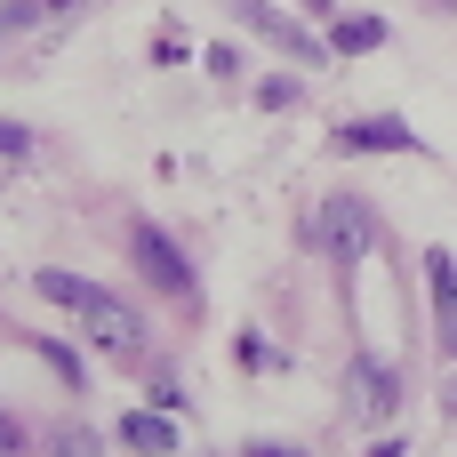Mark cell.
<instances>
[{"label": "cell", "instance_id": "18", "mask_svg": "<svg viewBox=\"0 0 457 457\" xmlns=\"http://www.w3.org/2000/svg\"><path fill=\"white\" fill-rule=\"evenodd\" d=\"M241 457H313V450H297V442H249Z\"/></svg>", "mask_w": 457, "mask_h": 457}, {"label": "cell", "instance_id": "15", "mask_svg": "<svg viewBox=\"0 0 457 457\" xmlns=\"http://www.w3.org/2000/svg\"><path fill=\"white\" fill-rule=\"evenodd\" d=\"M233 345H241V370H273V345H265V337H257V329H241V337H233Z\"/></svg>", "mask_w": 457, "mask_h": 457}, {"label": "cell", "instance_id": "12", "mask_svg": "<svg viewBox=\"0 0 457 457\" xmlns=\"http://www.w3.org/2000/svg\"><path fill=\"white\" fill-rule=\"evenodd\" d=\"M297 96H305V88H297V72H273V80H257V104H265V112H289Z\"/></svg>", "mask_w": 457, "mask_h": 457}, {"label": "cell", "instance_id": "5", "mask_svg": "<svg viewBox=\"0 0 457 457\" xmlns=\"http://www.w3.org/2000/svg\"><path fill=\"white\" fill-rule=\"evenodd\" d=\"M337 153H426L410 120L394 112H370V120H337Z\"/></svg>", "mask_w": 457, "mask_h": 457}, {"label": "cell", "instance_id": "2", "mask_svg": "<svg viewBox=\"0 0 457 457\" xmlns=\"http://www.w3.org/2000/svg\"><path fill=\"white\" fill-rule=\"evenodd\" d=\"M129 257H137V273H145V281H153L161 297H177V305L193 297V265H185V249H177L169 233L137 225V233H129Z\"/></svg>", "mask_w": 457, "mask_h": 457}, {"label": "cell", "instance_id": "4", "mask_svg": "<svg viewBox=\"0 0 457 457\" xmlns=\"http://www.w3.org/2000/svg\"><path fill=\"white\" fill-rule=\"evenodd\" d=\"M394 402H402V378L378 353H353V370H345V418H386Z\"/></svg>", "mask_w": 457, "mask_h": 457}, {"label": "cell", "instance_id": "14", "mask_svg": "<svg viewBox=\"0 0 457 457\" xmlns=\"http://www.w3.org/2000/svg\"><path fill=\"white\" fill-rule=\"evenodd\" d=\"M32 450V434H24V418L16 410H0V457H24Z\"/></svg>", "mask_w": 457, "mask_h": 457}, {"label": "cell", "instance_id": "6", "mask_svg": "<svg viewBox=\"0 0 457 457\" xmlns=\"http://www.w3.org/2000/svg\"><path fill=\"white\" fill-rule=\"evenodd\" d=\"M233 16H241V24L257 32V40H273V48H289L297 64H313V56L329 48V40H313V32H297V24H289V16H281L273 0H233Z\"/></svg>", "mask_w": 457, "mask_h": 457}, {"label": "cell", "instance_id": "11", "mask_svg": "<svg viewBox=\"0 0 457 457\" xmlns=\"http://www.w3.org/2000/svg\"><path fill=\"white\" fill-rule=\"evenodd\" d=\"M32 289H40L48 305H72V313L88 305V281H80V273H64V265H40V273H32Z\"/></svg>", "mask_w": 457, "mask_h": 457}, {"label": "cell", "instance_id": "8", "mask_svg": "<svg viewBox=\"0 0 457 457\" xmlns=\"http://www.w3.org/2000/svg\"><path fill=\"white\" fill-rule=\"evenodd\" d=\"M120 442H129L137 457H169L177 450V426H169L161 410H129V418H120Z\"/></svg>", "mask_w": 457, "mask_h": 457}, {"label": "cell", "instance_id": "7", "mask_svg": "<svg viewBox=\"0 0 457 457\" xmlns=\"http://www.w3.org/2000/svg\"><path fill=\"white\" fill-rule=\"evenodd\" d=\"M426 281H434V329H442V361L457 370V257L426 249Z\"/></svg>", "mask_w": 457, "mask_h": 457}, {"label": "cell", "instance_id": "19", "mask_svg": "<svg viewBox=\"0 0 457 457\" xmlns=\"http://www.w3.org/2000/svg\"><path fill=\"white\" fill-rule=\"evenodd\" d=\"M48 8H80V0H48Z\"/></svg>", "mask_w": 457, "mask_h": 457}, {"label": "cell", "instance_id": "16", "mask_svg": "<svg viewBox=\"0 0 457 457\" xmlns=\"http://www.w3.org/2000/svg\"><path fill=\"white\" fill-rule=\"evenodd\" d=\"M32 16H40V0H0V40H8V32H24Z\"/></svg>", "mask_w": 457, "mask_h": 457}, {"label": "cell", "instance_id": "3", "mask_svg": "<svg viewBox=\"0 0 457 457\" xmlns=\"http://www.w3.org/2000/svg\"><path fill=\"white\" fill-rule=\"evenodd\" d=\"M80 329H88V345H104L112 361H137V345H145V321H137L120 297H104V289H88V305H80Z\"/></svg>", "mask_w": 457, "mask_h": 457}, {"label": "cell", "instance_id": "17", "mask_svg": "<svg viewBox=\"0 0 457 457\" xmlns=\"http://www.w3.org/2000/svg\"><path fill=\"white\" fill-rule=\"evenodd\" d=\"M32 153V129L24 120H0V161H24Z\"/></svg>", "mask_w": 457, "mask_h": 457}, {"label": "cell", "instance_id": "20", "mask_svg": "<svg viewBox=\"0 0 457 457\" xmlns=\"http://www.w3.org/2000/svg\"><path fill=\"white\" fill-rule=\"evenodd\" d=\"M450 8H457V0H450Z\"/></svg>", "mask_w": 457, "mask_h": 457}, {"label": "cell", "instance_id": "9", "mask_svg": "<svg viewBox=\"0 0 457 457\" xmlns=\"http://www.w3.org/2000/svg\"><path fill=\"white\" fill-rule=\"evenodd\" d=\"M329 48H337V56H370V48H386V16H345V24H329Z\"/></svg>", "mask_w": 457, "mask_h": 457}, {"label": "cell", "instance_id": "1", "mask_svg": "<svg viewBox=\"0 0 457 457\" xmlns=\"http://www.w3.org/2000/svg\"><path fill=\"white\" fill-rule=\"evenodd\" d=\"M305 241H313V249H329V257L353 273V265L378 249V209H370V201H353V193H337V201H321V209H313Z\"/></svg>", "mask_w": 457, "mask_h": 457}, {"label": "cell", "instance_id": "13", "mask_svg": "<svg viewBox=\"0 0 457 457\" xmlns=\"http://www.w3.org/2000/svg\"><path fill=\"white\" fill-rule=\"evenodd\" d=\"M48 450H56V457H96V434H88V426H56Z\"/></svg>", "mask_w": 457, "mask_h": 457}, {"label": "cell", "instance_id": "10", "mask_svg": "<svg viewBox=\"0 0 457 457\" xmlns=\"http://www.w3.org/2000/svg\"><path fill=\"white\" fill-rule=\"evenodd\" d=\"M24 345H32V353H40V361H48L56 378H64V394H80V386H88V361H80V353H72L64 337H24Z\"/></svg>", "mask_w": 457, "mask_h": 457}]
</instances>
